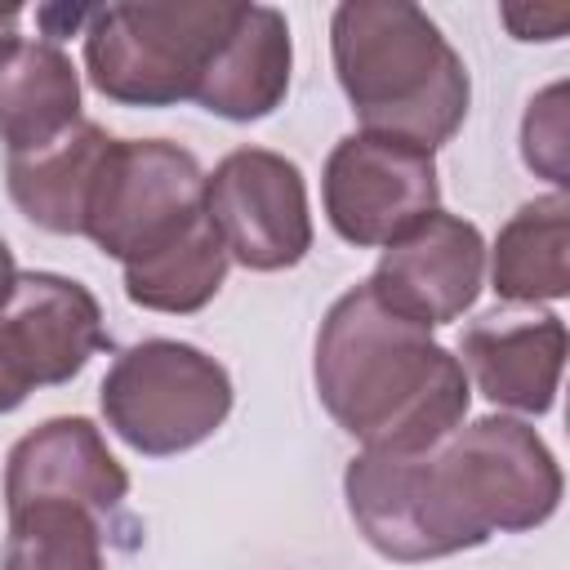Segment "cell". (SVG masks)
Here are the masks:
<instances>
[{
	"label": "cell",
	"mask_w": 570,
	"mask_h": 570,
	"mask_svg": "<svg viewBox=\"0 0 570 570\" xmlns=\"http://www.w3.org/2000/svg\"><path fill=\"white\" fill-rule=\"evenodd\" d=\"M312 379L330 419L374 454H428L468 414V374L423 325L352 285L321 321Z\"/></svg>",
	"instance_id": "obj_1"
},
{
	"label": "cell",
	"mask_w": 570,
	"mask_h": 570,
	"mask_svg": "<svg viewBox=\"0 0 570 570\" xmlns=\"http://www.w3.org/2000/svg\"><path fill=\"white\" fill-rule=\"evenodd\" d=\"M334 76L365 134L436 151L468 116L472 80L441 27L410 0H347L330 18Z\"/></svg>",
	"instance_id": "obj_2"
},
{
	"label": "cell",
	"mask_w": 570,
	"mask_h": 570,
	"mask_svg": "<svg viewBox=\"0 0 570 570\" xmlns=\"http://www.w3.org/2000/svg\"><path fill=\"white\" fill-rule=\"evenodd\" d=\"M240 4L227 0H120L89 9L85 71L120 107L196 102Z\"/></svg>",
	"instance_id": "obj_3"
},
{
	"label": "cell",
	"mask_w": 570,
	"mask_h": 570,
	"mask_svg": "<svg viewBox=\"0 0 570 570\" xmlns=\"http://www.w3.org/2000/svg\"><path fill=\"white\" fill-rule=\"evenodd\" d=\"M98 405L129 450L169 459L223 428L232 414V374L191 343L142 338L111 361Z\"/></svg>",
	"instance_id": "obj_4"
},
{
	"label": "cell",
	"mask_w": 570,
	"mask_h": 570,
	"mask_svg": "<svg viewBox=\"0 0 570 570\" xmlns=\"http://www.w3.org/2000/svg\"><path fill=\"white\" fill-rule=\"evenodd\" d=\"M205 214V169L169 138H111L85 205V232L120 267L169 249Z\"/></svg>",
	"instance_id": "obj_5"
},
{
	"label": "cell",
	"mask_w": 570,
	"mask_h": 570,
	"mask_svg": "<svg viewBox=\"0 0 570 570\" xmlns=\"http://www.w3.org/2000/svg\"><path fill=\"white\" fill-rule=\"evenodd\" d=\"M459 512L490 539L494 530H534L561 503V468L548 441L508 414L454 428L436 445Z\"/></svg>",
	"instance_id": "obj_6"
},
{
	"label": "cell",
	"mask_w": 570,
	"mask_h": 570,
	"mask_svg": "<svg viewBox=\"0 0 570 570\" xmlns=\"http://www.w3.org/2000/svg\"><path fill=\"white\" fill-rule=\"evenodd\" d=\"M343 499L365 543L387 561H436L485 543L459 512L436 445L428 454L361 450L343 472Z\"/></svg>",
	"instance_id": "obj_7"
},
{
	"label": "cell",
	"mask_w": 570,
	"mask_h": 570,
	"mask_svg": "<svg viewBox=\"0 0 570 570\" xmlns=\"http://www.w3.org/2000/svg\"><path fill=\"white\" fill-rule=\"evenodd\" d=\"M321 200L330 227L356 249H383L419 218L441 209L436 160L428 147L392 134H347L334 142Z\"/></svg>",
	"instance_id": "obj_8"
},
{
	"label": "cell",
	"mask_w": 570,
	"mask_h": 570,
	"mask_svg": "<svg viewBox=\"0 0 570 570\" xmlns=\"http://www.w3.org/2000/svg\"><path fill=\"white\" fill-rule=\"evenodd\" d=\"M107 347L98 298L58 272H18L0 307V414L36 387L71 383Z\"/></svg>",
	"instance_id": "obj_9"
},
{
	"label": "cell",
	"mask_w": 570,
	"mask_h": 570,
	"mask_svg": "<svg viewBox=\"0 0 570 570\" xmlns=\"http://www.w3.org/2000/svg\"><path fill=\"white\" fill-rule=\"evenodd\" d=\"M205 214L218 227L227 258L249 272H285L312 249L307 183L281 151H227L214 174H205Z\"/></svg>",
	"instance_id": "obj_10"
},
{
	"label": "cell",
	"mask_w": 570,
	"mask_h": 570,
	"mask_svg": "<svg viewBox=\"0 0 570 570\" xmlns=\"http://www.w3.org/2000/svg\"><path fill=\"white\" fill-rule=\"evenodd\" d=\"M485 281V240L481 232L445 209H432L392 245H383L370 294L410 325H450L459 321Z\"/></svg>",
	"instance_id": "obj_11"
},
{
	"label": "cell",
	"mask_w": 570,
	"mask_h": 570,
	"mask_svg": "<svg viewBox=\"0 0 570 570\" xmlns=\"http://www.w3.org/2000/svg\"><path fill=\"white\" fill-rule=\"evenodd\" d=\"M129 494V472L107 450L89 419H49L13 441L4 459V508L27 503H80L89 512H116Z\"/></svg>",
	"instance_id": "obj_12"
},
{
	"label": "cell",
	"mask_w": 570,
	"mask_h": 570,
	"mask_svg": "<svg viewBox=\"0 0 570 570\" xmlns=\"http://www.w3.org/2000/svg\"><path fill=\"white\" fill-rule=\"evenodd\" d=\"M459 356L485 401L548 414L566 370V325L552 312H490L463 330Z\"/></svg>",
	"instance_id": "obj_13"
},
{
	"label": "cell",
	"mask_w": 570,
	"mask_h": 570,
	"mask_svg": "<svg viewBox=\"0 0 570 570\" xmlns=\"http://www.w3.org/2000/svg\"><path fill=\"white\" fill-rule=\"evenodd\" d=\"M289 67H294V45L285 13L272 4H240V18L223 40L196 94V107L223 120H263L285 102Z\"/></svg>",
	"instance_id": "obj_14"
},
{
	"label": "cell",
	"mask_w": 570,
	"mask_h": 570,
	"mask_svg": "<svg viewBox=\"0 0 570 570\" xmlns=\"http://www.w3.org/2000/svg\"><path fill=\"white\" fill-rule=\"evenodd\" d=\"M80 120V71L53 40H9L0 49V142L9 156L62 138Z\"/></svg>",
	"instance_id": "obj_15"
},
{
	"label": "cell",
	"mask_w": 570,
	"mask_h": 570,
	"mask_svg": "<svg viewBox=\"0 0 570 570\" xmlns=\"http://www.w3.org/2000/svg\"><path fill=\"white\" fill-rule=\"evenodd\" d=\"M107 142H111V134L80 116L62 138H53L36 151L9 156L4 183H9V196L22 209V218H31L36 227H45L53 236H80L94 174H98Z\"/></svg>",
	"instance_id": "obj_16"
},
{
	"label": "cell",
	"mask_w": 570,
	"mask_h": 570,
	"mask_svg": "<svg viewBox=\"0 0 570 570\" xmlns=\"http://www.w3.org/2000/svg\"><path fill=\"white\" fill-rule=\"evenodd\" d=\"M490 285L503 303H557L570 294V200L566 191L525 200L490 249Z\"/></svg>",
	"instance_id": "obj_17"
},
{
	"label": "cell",
	"mask_w": 570,
	"mask_h": 570,
	"mask_svg": "<svg viewBox=\"0 0 570 570\" xmlns=\"http://www.w3.org/2000/svg\"><path fill=\"white\" fill-rule=\"evenodd\" d=\"M227 245L209 214H200L169 249L125 267V298L147 312L187 316L200 312L227 281Z\"/></svg>",
	"instance_id": "obj_18"
},
{
	"label": "cell",
	"mask_w": 570,
	"mask_h": 570,
	"mask_svg": "<svg viewBox=\"0 0 570 570\" xmlns=\"http://www.w3.org/2000/svg\"><path fill=\"white\" fill-rule=\"evenodd\" d=\"M0 570H107L94 512L58 499L9 512Z\"/></svg>",
	"instance_id": "obj_19"
},
{
	"label": "cell",
	"mask_w": 570,
	"mask_h": 570,
	"mask_svg": "<svg viewBox=\"0 0 570 570\" xmlns=\"http://www.w3.org/2000/svg\"><path fill=\"white\" fill-rule=\"evenodd\" d=\"M566 85H548L539 98H530L525 120H521V156L530 169L566 187Z\"/></svg>",
	"instance_id": "obj_20"
},
{
	"label": "cell",
	"mask_w": 570,
	"mask_h": 570,
	"mask_svg": "<svg viewBox=\"0 0 570 570\" xmlns=\"http://www.w3.org/2000/svg\"><path fill=\"white\" fill-rule=\"evenodd\" d=\"M499 18L517 40H561L570 27V4H503Z\"/></svg>",
	"instance_id": "obj_21"
},
{
	"label": "cell",
	"mask_w": 570,
	"mask_h": 570,
	"mask_svg": "<svg viewBox=\"0 0 570 570\" xmlns=\"http://www.w3.org/2000/svg\"><path fill=\"white\" fill-rule=\"evenodd\" d=\"M13 281H18V267H13V249L4 245V236H0V307L9 303V294H13Z\"/></svg>",
	"instance_id": "obj_22"
},
{
	"label": "cell",
	"mask_w": 570,
	"mask_h": 570,
	"mask_svg": "<svg viewBox=\"0 0 570 570\" xmlns=\"http://www.w3.org/2000/svg\"><path fill=\"white\" fill-rule=\"evenodd\" d=\"M18 22H22V9H18V4H4V9H0V49H4L9 40H18Z\"/></svg>",
	"instance_id": "obj_23"
}]
</instances>
